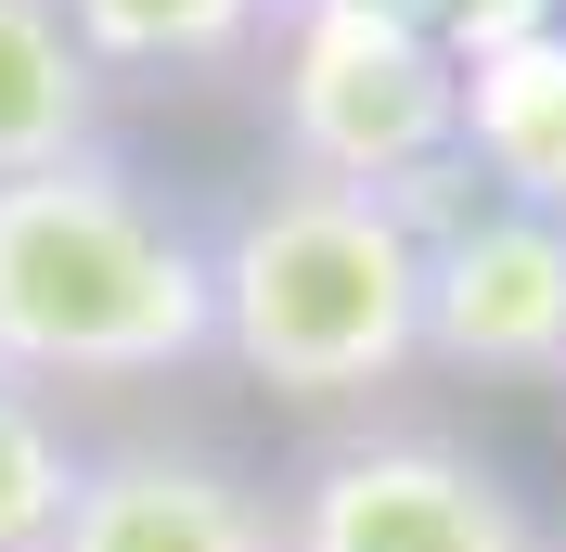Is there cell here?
I'll return each instance as SVG.
<instances>
[{"label":"cell","mask_w":566,"mask_h":552,"mask_svg":"<svg viewBox=\"0 0 566 552\" xmlns=\"http://www.w3.org/2000/svg\"><path fill=\"white\" fill-rule=\"evenodd\" d=\"M219 360L207 232L104 141L0 180V385H168Z\"/></svg>","instance_id":"cell-1"},{"label":"cell","mask_w":566,"mask_h":552,"mask_svg":"<svg viewBox=\"0 0 566 552\" xmlns=\"http://www.w3.org/2000/svg\"><path fill=\"white\" fill-rule=\"evenodd\" d=\"M219 360L296 412H387L424 373V232L348 180H258L207 232Z\"/></svg>","instance_id":"cell-2"},{"label":"cell","mask_w":566,"mask_h":552,"mask_svg":"<svg viewBox=\"0 0 566 552\" xmlns=\"http://www.w3.org/2000/svg\"><path fill=\"white\" fill-rule=\"evenodd\" d=\"M283 26V168L348 180V193H412L463 155V65L399 13V0H271Z\"/></svg>","instance_id":"cell-3"},{"label":"cell","mask_w":566,"mask_h":552,"mask_svg":"<svg viewBox=\"0 0 566 552\" xmlns=\"http://www.w3.org/2000/svg\"><path fill=\"white\" fill-rule=\"evenodd\" d=\"M271 527L283 552H566L554 514L476 437L412 412H360L310 437L271 488Z\"/></svg>","instance_id":"cell-4"},{"label":"cell","mask_w":566,"mask_h":552,"mask_svg":"<svg viewBox=\"0 0 566 552\" xmlns=\"http://www.w3.org/2000/svg\"><path fill=\"white\" fill-rule=\"evenodd\" d=\"M424 360L463 385H566V219L502 193L424 219Z\"/></svg>","instance_id":"cell-5"},{"label":"cell","mask_w":566,"mask_h":552,"mask_svg":"<svg viewBox=\"0 0 566 552\" xmlns=\"http://www.w3.org/2000/svg\"><path fill=\"white\" fill-rule=\"evenodd\" d=\"M52 552H283L271 476H245L207 437H116L77 449V501Z\"/></svg>","instance_id":"cell-6"},{"label":"cell","mask_w":566,"mask_h":552,"mask_svg":"<svg viewBox=\"0 0 566 552\" xmlns=\"http://www.w3.org/2000/svg\"><path fill=\"white\" fill-rule=\"evenodd\" d=\"M463 168L490 180L502 206L566 219V26L463 65Z\"/></svg>","instance_id":"cell-7"},{"label":"cell","mask_w":566,"mask_h":552,"mask_svg":"<svg viewBox=\"0 0 566 552\" xmlns=\"http://www.w3.org/2000/svg\"><path fill=\"white\" fill-rule=\"evenodd\" d=\"M104 91L116 77L77 52V26L52 0H0V180L91 155L104 141Z\"/></svg>","instance_id":"cell-8"},{"label":"cell","mask_w":566,"mask_h":552,"mask_svg":"<svg viewBox=\"0 0 566 552\" xmlns=\"http://www.w3.org/2000/svg\"><path fill=\"white\" fill-rule=\"evenodd\" d=\"M104 77H207L271 39V0H52Z\"/></svg>","instance_id":"cell-9"},{"label":"cell","mask_w":566,"mask_h":552,"mask_svg":"<svg viewBox=\"0 0 566 552\" xmlns=\"http://www.w3.org/2000/svg\"><path fill=\"white\" fill-rule=\"evenodd\" d=\"M77 501V437L39 385H0V552H52Z\"/></svg>","instance_id":"cell-10"},{"label":"cell","mask_w":566,"mask_h":552,"mask_svg":"<svg viewBox=\"0 0 566 552\" xmlns=\"http://www.w3.org/2000/svg\"><path fill=\"white\" fill-rule=\"evenodd\" d=\"M451 65H476V52H515V39H541V26H566V0H399Z\"/></svg>","instance_id":"cell-11"}]
</instances>
